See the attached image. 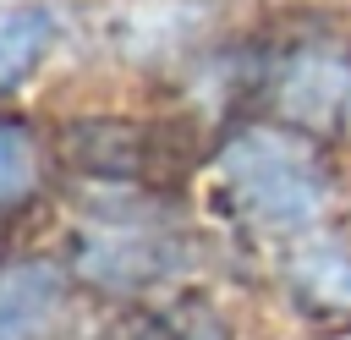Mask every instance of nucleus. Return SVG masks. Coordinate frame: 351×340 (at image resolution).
I'll return each mask as SVG.
<instances>
[{"mask_svg":"<svg viewBox=\"0 0 351 340\" xmlns=\"http://www.w3.org/2000/svg\"><path fill=\"white\" fill-rule=\"evenodd\" d=\"M219 192L230 214L263 236H313L329 208V175L318 154L280 126H252L225 143Z\"/></svg>","mask_w":351,"mask_h":340,"instance_id":"f257e3e1","label":"nucleus"},{"mask_svg":"<svg viewBox=\"0 0 351 340\" xmlns=\"http://www.w3.org/2000/svg\"><path fill=\"white\" fill-rule=\"evenodd\" d=\"M82 269L99 285H148L170 269V241L143 219H121L82 241Z\"/></svg>","mask_w":351,"mask_h":340,"instance_id":"f03ea898","label":"nucleus"},{"mask_svg":"<svg viewBox=\"0 0 351 340\" xmlns=\"http://www.w3.org/2000/svg\"><path fill=\"white\" fill-rule=\"evenodd\" d=\"M280 104L296 115V121H313V126H340L351 121V60L340 55H296L280 77Z\"/></svg>","mask_w":351,"mask_h":340,"instance_id":"7ed1b4c3","label":"nucleus"},{"mask_svg":"<svg viewBox=\"0 0 351 340\" xmlns=\"http://www.w3.org/2000/svg\"><path fill=\"white\" fill-rule=\"evenodd\" d=\"M66 307V285L44 263H16L0 274V340H44Z\"/></svg>","mask_w":351,"mask_h":340,"instance_id":"20e7f679","label":"nucleus"},{"mask_svg":"<svg viewBox=\"0 0 351 340\" xmlns=\"http://www.w3.org/2000/svg\"><path fill=\"white\" fill-rule=\"evenodd\" d=\"M291 291L313 313H351V252L324 236H302L291 252Z\"/></svg>","mask_w":351,"mask_h":340,"instance_id":"39448f33","label":"nucleus"},{"mask_svg":"<svg viewBox=\"0 0 351 340\" xmlns=\"http://www.w3.org/2000/svg\"><path fill=\"white\" fill-rule=\"evenodd\" d=\"M55 38V16L38 0H0V88L22 82Z\"/></svg>","mask_w":351,"mask_h":340,"instance_id":"423d86ee","label":"nucleus"},{"mask_svg":"<svg viewBox=\"0 0 351 340\" xmlns=\"http://www.w3.org/2000/svg\"><path fill=\"white\" fill-rule=\"evenodd\" d=\"M38 181V154L33 137L16 121H0V203H22Z\"/></svg>","mask_w":351,"mask_h":340,"instance_id":"0eeeda50","label":"nucleus"},{"mask_svg":"<svg viewBox=\"0 0 351 340\" xmlns=\"http://www.w3.org/2000/svg\"><path fill=\"white\" fill-rule=\"evenodd\" d=\"M186 340H225V329H214V324H203V329H192Z\"/></svg>","mask_w":351,"mask_h":340,"instance_id":"6e6552de","label":"nucleus"}]
</instances>
